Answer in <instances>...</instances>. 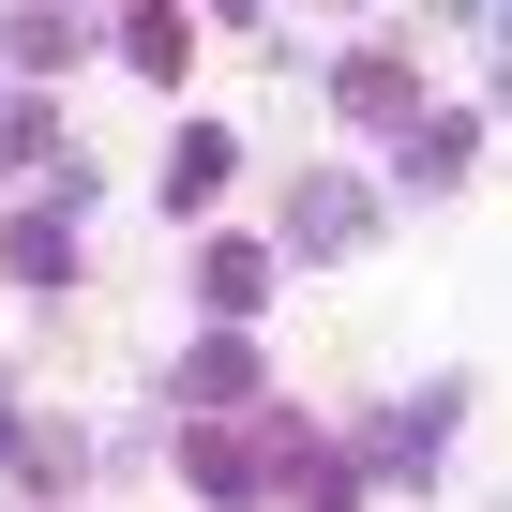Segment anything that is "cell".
<instances>
[{
    "mask_svg": "<svg viewBox=\"0 0 512 512\" xmlns=\"http://www.w3.org/2000/svg\"><path fill=\"white\" fill-rule=\"evenodd\" d=\"M226 166H241V151H226V136L196 121V136L166 151V211H211V196H226Z\"/></svg>",
    "mask_w": 512,
    "mask_h": 512,
    "instance_id": "1",
    "label": "cell"
},
{
    "mask_svg": "<svg viewBox=\"0 0 512 512\" xmlns=\"http://www.w3.org/2000/svg\"><path fill=\"white\" fill-rule=\"evenodd\" d=\"M287 226H302L317 256H347V241H362L377 211H362V181H302V211H287Z\"/></svg>",
    "mask_w": 512,
    "mask_h": 512,
    "instance_id": "2",
    "label": "cell"
},
{
    "mask_svg": "<svg viewBox=\"0 0 512 512\" xmlns=\"http://www.w3.org/2000/svg\"><path fill=\"white\" fill-rule=\"evenodd\" d=\"M196 287H211V317H256V302H272V256H256V241H211Z\"/></svg>",
    "mask_w": 512,
    "mask_h": 512,
    "instance_id": "3",
    "label": "cell"
},
{
    "mask_svg": "<svg viewBox=\"0 0 512 512\" xmlns=\"http://www.w3.org/2000/svg\"><path fill=\"white\" fill-rule=\"evenodd\" d=\"M16 272H31V287L76 272V211H16Z\"/></svg>",
    "mask_w": 512,
    "mask_h": 512,
    "instance_id": "4",
    "label": "cell"
},
{
    "mask_svg": "<svg viewBox=\"0 0 512 512\" xmlns=\"http://www.w3.org/2000/svg\"><path fill=\"white\" fill-rule=\"evenodd\" d=\"M76 46H91V31H76V0H31V16H16V61H31V76H61Z\"/></svg>",
    "mask_w": 512,
    "mask_h": 512,
    "instance_id": "5",
    "label": "cell"
},
{
    "mask_svg": "<svg viewBox=\"0 0 512 512\" xmlns=\"http://www.w3.org/2000/svg\"><path fill=\"white\" fill-rule=\"evenodd\" d=\"M121 61H136V76H181L196 46H181V16H166V0H136V16H121Z\"/></svg>",
    "mask_w": 512,
    "mask_h": 512,
    "instance_id": "6",
    "label": "cell"
},
{
    "mask_svg": "<svg viewBox=\"0 0 512 512\" xmlns=\"http://www.w3.org/2000/svg\"><path fill=\"white\" fill-rule=\"evenodd\" d=\"M241 392H256L241 347H196V362H181V407H241Z\"/></svg>",
    "mask_w": 512,
    "mask_h": 512,
    "instance_id": "7",
    "label": "cell"
},
{
    "mask_svg": "<svg viewBox=\"0 0 512 512\" xmlns=\"http://www.w3.org/2000/svg\"><path fill=\"white\" fill-rule=\"evenodd\" d=\"M347 121H407V61H347Z\"/></svg>",
    "mask_w": 512,
    "mask_h": 512,
    "instance_id": "8",
    "label": "cell"
},
{
    "mask_svg": "<svg viewBox=\"0 0 512 512\" xmlns=\"http://www.w3.org/2000/svg\"><path fill=\"white\" fill-rule=\"evenodd\" d=\"M452 166H467V121H407V181H422V196H437V181H452Z\"/></svg>",
    "mask_w": 512,
    "mask_h": 512,
    "instance_id": "9",
    "label": "cell"
},
{
    "mask_svg": "<svg viewBox=\"0 0 512 512\" xmlns=\"http://www.w3.org/2000/svg\"><path fill=\"white\" fill-rule=\"evenodd\" d=\"M0 166H31V106H0Z\"/></svg>",
    "mask_w": 512,
    "mask_h": 512,
    "instance_id": "10",
    "label": "cell"
}]
</instances>
